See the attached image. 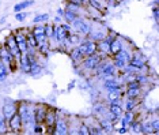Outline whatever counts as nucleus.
I'll return each instance as SVG.
<instances>
[{
  "label": "nucleus",
  "mask_w": 159,
  "mask_h": 135,
  "mask_svg": "<svg viewBox=\"0 0 159 135\" xmlns=\"http://www.w3.org/2000/svg\"><path fill=\"white\" fill-rule=\"evenodd\" d=\"M18 113L23 122V130H26L29 126L33 128L34 124V103L29 101H18Z\"/></svg>",
  "instance_id": "nucleus-1"
},
{
  "label": "nucleus",
  "mask_w": 159,
  "mask_h": 135,
  "mask_svg": "<svg viewBox=\"0 0 159 135\" xmlns=\"http://www.w3.org/2000/svg\"><path fill=\"white\" fill-rule=\"evenodd\" d=\"M71 26H72V31L78 33L83 37H87V34L91 30V22H89V19L84 17H78L71 23Z\"/></svg>",
  "instance_id": "nucleus-2"
},
{
  "label": "nucleus",
  "mask_w": 159,
  "mask_h": 135,
  "mask_svg": "<svg viewBox=\"0 0 159 135\" xmlns=\"http://www.w3.org/2000/svg\"><path fill=\"white\" fill-rule=\"evenodd\" d=\"M101 61V56L98 53H94V55H89V56H84L83 60L80 61V64H78L79 67L82 68L83 71H93L94 68L98 65V63Z\"/></svg>",
  "instance_id": "nucleus-3"
},
{
  "label": "nucleus",
  "mask_w": 159,
  "mask_h": 135,
  "mask_svg": "<svg viewBox=\"0 0 159 135\" xmlns=\"http://www.w3.org/2000/svg\"><path fill=\"white\" fill-rule=\"evenodd\" d=\"M78 48L80 49V52L83 53V56H89V55L97 53V42L90 40L89 37H83L82 41L79 42Z\"/></svg>",
  "instance_id": "nucleus-4"
},
{
  "label": "nucleus",
  "mask_w": 159,
  "mask_h": 135,
  "mask_svg": "<svg viewBox=\"0 0 159 135\" xmlns=\"http://www.w3.org/2000/svg\"><path fill=\"white\" fill-rule=\"evenodd\" d=\"M0 111H2V116L6 120L11 119L14 115L18 112V101H11V100H6L4 104L0 107Z\"/></svg>",
  "instance_id": "nucleus-5"
},
{
  "label": "nucleus",
  "mask_w": 159,
  "mask_h": 135,
  "mask_svg": "<svg viewBox=\"0 0 159 135\" xmlns=\"http://www.w3.org/2000/svg\"><path fill=\"white\" fill-rule=\"evenodd\" d=\"M56 119H57V109L48 107V111H46V115L44 119V124L46 127V130H48L46 131L48 134H53V127H55Z\"/></svg>",
  "instance_id": "nucleus-6"
},
{
  "label": "nucleus",
  "mask_w": 159,
  "mask_h": 135,
  "mask_svg": "<svg viewBox=\"0 0 159 135\" xmlns=\"http://www.w3.org/2000/svg\"><path fill=\"white\" fill-rule=\"evenodd\" d=\"M7 124H8V131L10 133H22L23 131V122H22V119H20V116L19 113H16L12 116L11 119H8L7 120Z\"/></svg>",
  "instance_id": "nucleus-7"
},
{
  "label": "nucleus",
  "mask_w": 159,
  "mask_h": 135,
  "mask_svg": "<svg viewBox=\"0 0 159 135\" xmlns=\"http://www.w3.org/2000/svg\"><path fill=\"white\" fill-rule=\"evenodd\" d=\"M53 134L56 135H66L68 134V119L60 118L59 116V111H57V119L53 127Z\"/></svg>",
  "instance_id": "nucleus-8"
},
{
  "label": "nucleus",
  "mask_w": 159,
  "mask_h": 135,
  "mask_svg": "<svg viewBox=\"0 0 159 135\" xmlns=\"http://www.w3.org/2000/svg\"><path fill=\"white\" fill-rule=\"evenodd\" d=\"M46 111H48V105L35 103L34 104V122L35 123H44Z\"/></svg>",
  "instance_id": "nucleus-9"
},
{
  "label": "nucleus",
  "mask_w": 159,
  "mask_h": 135,
  "mask_svg": "<svg viewBox=\"0 0 159 135\" xmlns=\"http://www.w3.org/2000/svg\"><path fill=\"white\" fill-rule=\"evenodd\" d=\"M106 34H107L106 27H103V29H94L91 26V30H90V33L87 34V37L90 40H93V41L98 42V41H101V40H103L105 37H106Z\"/></svg>",
  "instance_id": "nucleus-10"
},
{
  "label": "nucleus",
  "mask_w": 159,
  "mask_h": 135,
  "mask_svg": "<svg viewBox=\"0 0 159 135\" xmlns=\"http://www.w3.org/2000/svg\"><path fill=\"white\" fill-rule=\"evenodd\" d=\"M124 46V42H122V37L117 36L116 38H113L110 41V45H109V56H114L118 51H121V48Z\"/></svg>",
  "instance_id": "nucleus-11"
},
{
  "label": "nucleus",
  "mask_w": 159,
  "mask_h": 135,
  "mask_svg": "<svg viewBox=\"0 0 159 135\" xmlns=\"http://www.w3.org/2000/svg\"><path fill=\"white\" fill-rule=\"evenodd\" d=\"M68 53H70V57L72 59V61L75 63V65H78V64H80V61L83 60V53L80 52V49L78 48V45L76 46H72V48L68 51Z\"/></svg>",
  "instance_id": "nucleus-12"
},
{
  "label": "nucleus",
  "mask_w": 159,
  "mask_h": 135,
  "mask_svg": "<svg viewBox=\"0 0 159 135\" xmlns=\"http://www.w3.org/2000/svg\"><path fill=\"white\" fill-rule=\"evenodd\" d=\"M98 123H99L101 128L103 130L105 134H106V133L109 134V133H111V130H114V123L110 122V120L107 119L106 116H103V118H99L98 119Z\"/></svg>",
  "instance_id": "nucleus-13"
},
{
  "label": "nucleus",
  "mask_w": 159,
  "mask_h": 135,
  "mask_svg": "<svg viewBox=\"0 0 159 135\" xmlns=\"http://www.w3.org/2000/svg\"><path fill=\"white\" fill-rule=\"evenodd\" d=\"M106 108L107 107L103 103H98V104L94 105V115H95V118L99 119V118L106 116V113H107V109Z\"/></svg>",
  "instance_id": "nucleus-14"
},
{
  "label": "nucleus",
  "mask_w": 159,
  "mask_h": 135,
  "mask_svg": "<svg viewBox=\"0 0 159 135\" xmlns=\"http://www.w3.org/2000/svg\"><path fill=\"white\" fill-rule=\"evenodd\" d=\"M124 97H126V98H132V100H135V98H140V97H143L142 87H139V89H125V92H124Z\"/></svg>",
  "instance_id": "nucleus-15"
},
{
  "label": "nucleus",
  "mask_w": 159,
  "mask_h": 135,
  "mask_svg": "<svg viewBox=\"0 0 159 135\" xmlns=\"http://www.w3.org/2000/svg\"><path fill=\"white\" fill-rule=\"evenodd\" d=\"M139 100L140 98H135V100L126 98L125 103L122 104V111H135V108L137 107V104H139Z\"/></svg>",
  "instance_id": "nucleus-16"
},
{
  "label": "nucleus",
  "mask_w": 159,
  "mask_h": 135,
  "mask_svg": "<svg viewBox=\"0 0 159 135\" xmlns=\"http://www.w3.org/2000/svg\"><path fill=\"white\" fill-rule=\"evenodd\" d=\"M34 0H23V2H20V3H18V4L14 6V12H20V11H23V10H26L29 8L30 6H33L34 4Z\"/></svg>",
  "instance_id": "nucleus-17"
},
{
  "label": "nucleus",
  "mask_w": 159,
  "mask_h": 135,
  "mask_svg": "<svg viewBox=\"0 0 159 135\" xmlns=\"http://www.w3.org/2000/svg\"><path fill=\"white\" fill-rule=\"evenodd\" d=\"M128 128L129 130H132L133 133H136V134H142V120H139V119H133L129 122V124H128Z\"/></svg>",
  "instance_id": "nucleus-18"
},
{
  "label": "nucleus",
  "mask_w": 159,
  "mask_h": 135,
  "mask_svg": "<svg viewBox=\"0 0 159 135\" xmlns=\"http://www.w3.org/2000/svg\"><path fill=\"white\" fill-rule=\"evenodd\" d=\"M107 111L110 112V113H113L114 116H117L118 119L122 116V113H124V111H122V107H120V105H113V104H109V107H107Z\"/></svg>",
  "instance_id": "nucleus-19"
},
{
  "label": "nucleus",
  "mask_w": 159,
  "mask_h": 135,
  "mask_svg": "<svg viewBox=\"0 0 159 135\" xmlns=\"http://www.w3.org/2000/svg\"><path fill=\"white\" fill-rule=\"evenodd\" d=\"M26 42H27L29 46H31V48H37L38 46V42H37V40H35V37H34V34H33V31L31 30L26 34Z\"/></svg>",
  "instance_id": "nucleus-20"
},
{
  "label": "nucleus",
  "mask_w": 159,
  "mask_h": 135,
  "mask_svg": "<svg viewBox=\"0 0 159 135\" xmlns=\"http://www.w3.org/2000/svg\"><path fill=\"white\" fill-rule=\"evenodd\" d=\"M78 18V15L75 12H72V11H68L66 10V12H64V15H63V19L67 22V23H72L75 19Z\"/></svg>",
  "instance_id": "nucleus-21"
},
{
  "label": "nucleus",
  "mask_w": 159,
  "mask_h": 135,
  "mask_svg": "<svg viewBox=\"0 0 159 135\" xmlns=\"http://www.w3.org/2000/svg\"><path fill=\"white\" fill-rule=\"evenodd\" d=\"M45 36H46V38H48V41L49 44L52 42V38H53V25H50V23H46L45 22Z\"/></svg>",
  "instance_id": "nucleus-22"
},
{
  "label": "nucleus",
  "mask_w": 159,
  "mask_h": 135,
  "mask_svg": "<svg viewBox=\"0 0 159 135\" xmlns=\"http://www.w3.org/2000/svg\"><path fill=\"white\" fill-rule=\"evenodd\" d=\"M49 19V14H39V15H35L33 18V23L38 25V23H45L46 21Z\"/></svg>",
  "instance_id": "nucleus-23"
},
{
  "label": "nucleus",
  "mask_w": 159,
  "mask_h": 135,
  "mask_svg": "<svg viewBox=\"0 0 159 135\" xmlns=\"http://www.w3.org/2000/svg\"><path fill=\"white\" fill-rule=\"evenodd\" d=\"M4 45H6L8 49L15 48V46H16V41H15V37H14V33H10V34H8V37H7Z\"/></svg>",
  "instance_id": "nucleus-24"
},
{
  "label": "nucleus",
  "mask_w": 159,
  "mask_h": 135,
  "mask_svg": "<svg viewBox=\"0 0 159 135\" xmlns=\"http://www.w3.org/2000/svg\"><path fill=\"white\" fill-rule=\"evenodd\" d=\"M46 127L44 123H34L33 124V133L34 134H45L46 133Z\"/></svg>",
  "instance_id": "nucleus-25"
},
{
  "label": "nucleus",
  "mask_w": 159,
  "mask_h": 135,
  "mask_svg": "<svg viewBox=\"0 0 159 135\" xmlns=\"http://www.w3.org/2000/svg\"><path fill=\"white\" fill-rule=\"evenodd\" d=\"M76 134H79V135H90L89 126L86 124L83 120H82V123H80V124H79V127H78V133H76Z\"/></svg>",
  "instance_id": "nucleus-26"
},
{
  "label": "nucleus",
  "mask_w": 159,
  "mask_h": 135,
  "mask_svg": "<svg viewBox=\"0 0 159 135\" xmlns=\"http://www.w3.org/2000/svg\"><path fill=\"white\" fill-rule=\"evenodd\" d=\"M8 133V124H7V120L3 118L0 113V134H7Z\"/></svg>",
  "instance_id": "nucleus-27"
},
{
  "label": "nucleus",
  "mask_w": 159,
  "mask_h": 135,
  "mask_svg": "<svg viewBox=\"0 0 159 135\" xmlns=\"http://www.w3.org/2000/svg\"><path fill=\"white\" fill-rule=\"evenodd\" d=\"M41 72H42V67H41L39 63L34 64V65H30V72H29L30 75H38V74H41Z\"/></svg>",
  "instance_id": "nucleus-28"
},
{
  "label": "nucleus",
  "mask_w": 159,
  "mask_h": 135,
  "mask_svg": "<svg viewBox=\"0 0 159 135\" xmlns=\"http://www.w3.org/2000/svg\"><path fill=\"white\" fill-rule=\"evenodd\" d=\"M151 122V127H152V134H158L159 133V119H152Z\"/></svg>",
  "instance_id": "nucleus-29"
},
{
  "label": "nucleus",
  "mask_w": 159,
  "mask_h": 135,
  "mask_svg": "<svg viewBox=\"0 0 159 135\" xmlns=\"http://www.w3.org/2000/svg\"><path fill=\"white\" fill-rule=\"evenodd\" d=\"M27 15H29V14H27V12H23V11H20V12H16V14H15V21L23 22V21L27 18Z\"/></svg>",
  "instance_id": "nucleus-30"
},
{
  "label": "nucleus",
  "mask_w": 159,
  "mask_h": 135,
  "mask_svg": "<svg viewBox=\"0 0 159 135\" xmlns=\"http://www.w3.org/2000/svg\"><path fill=\"white\" fill-rule=\"evenodd\" d=\"M60 26H61V29H63V30H66V31H68V33H71V31H72L71 23H67V22H61Z\"/></svg>",
  "instance_id": "nucleus-31"
},
{
  "label": "nucleus",
  "mask_w": 159,
  "mask_h": 135,
  "mask_svg": "<svg viewBox=\"0 0 159 135\" xmlns=\"http://www.w3.org/2000/svg\"><path fill=\"white\" fill-rule=\"evenodd\" d=\"M152 15H154V19H155V22L158 23V21H159V8H158V6H154L152 7Z\"/></svg>",
  "instance_id": "nucleus-32"
},
{
  "label": "nucleus",
  "mask_w": 159,
  "mask_h": 135,
  "mask_svg": "<svg viewBox=\"0 0 159 135\" xmlns=\"http://www.w3.org/2000/svg\"><path fill=\"white\" fill-rule=\"evenodd\" d=\"M67 2H70V3H75V4H80L83 7H86L89 4V0H67Z\"/></svg>",
  "instance_id": "nucleus-33"
},
{
  "label": "nucleus",
  "mask_w": 159,
  "mask_h": 135,
  "mask_svg": "<svg viewBox=\"0 0 159 135\" xmlns=\"http://www.w3.org/2000/svg\"><path fill=\"white\" fill-rule=\"evenodd\" d=\"M128 131H129V128H128V127H125V126H121L120 128H117V133H118V134H121V135L128 134Z\"/></svg>",
  "instance_id": "nucleus-34"
},
{
  "label": "nucleus",
  "mask_w": 159,
  "mask_h": 135,
  "mask_svg": "<svg viewBox=\"0 0 159 135\" xmlns=\"http://www.w3.org/2000/svg\"><path fill=\"white\" fill-rule=\"evenodd\" d=\"M64 12H66V10H64L63 7H59V8L56 10V14H57V15H60V17H63Z\"/></svg>",
  "instance_id": "nucleus-35"
},
{
  "label": "nucleus",
  "mask_w": 159,
  "mask_h": 135,
  "mask_svg": "<svg viewBox=\"0 0 159 135\" xmlns=\"http://www.w3.org/2000/svg\"><path fill=\"white\" fill-rule=\"evenodd\" d=\"M61 22H63V17H60V15H56V17H55V23L60 25Z\"/></svg>",
  "instance_id": "nucleus-36"
},
{
  "label": "nucleus",
  "mask_w": 159,
  "mask_h": 135,
  "mask_svg": "<svg viewBox=\"0 0 159 135\" xmlns=\"http://www.w3.org/2000/svg\"><path fill=\"white\" fill-rule=\"evenodd\" d=\"M75 87V81L74 82H70V85H68V90H72Z\"/></svg>",
  "instance_id": "nucleus-37"
},
{
  "label": "nucleus",
  "mask_w": 159,
  "mask_h": 135,
  "mask_svg": "<svg viewBox=\"0 0 159 135\" xmlns=\"http://www.w3.org/2000/svg\"><path fill=\"white\" fill-rule=\"evenodd\" d=\"M6 21H7V18H6V17H3L2 19H0V25H4V23H6Z\"/></svg>",
  "instance_id": "nucleus-38"
},
{
  "label": "nucleus",
  "mask_w": 159,
  "mask_h": 135,
  "mask_svg": "<svg viewBox=\"0 0 159 135\" xmlns=\"http://www.w3.org/2000/svg\"><path fill=\"white\" fill-rule=\"evenodd\" d=\"M152 4H154V6H158V0H154V2H152Z\"/></svg>",
  "instance_id": "nucleus-39"
},
{
  "label": "nucleus",
  "mask_w": 159,
  "mask_h": 135,
  "mask_svg": "<svg viewBox=\"0 0 159 135\" xmlns=\"http://www.w3.org/2000/svg\"><path fill=\"white\" fill-rule=\"evenodd\" d=\"M0 3H2V0H0Z\"/></svg>",
  "instance_id": "nucleus-40"
}]
</instances>
